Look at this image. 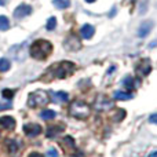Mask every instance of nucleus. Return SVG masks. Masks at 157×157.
<instances>
[{"label":"nucleus","instance_id":"5","mask_svg":"<svg viewBox=\"0 0 157 157\" xmlns=\"http://www.w3.org/2000/svg\"><path fill=\"white\" fill-rule=\"evenodd\" d=\"M94 108L97 110H109V109L113 108V101H110L106 95H102L99 94L97 98H95V102H94Z\"/></svg>","mask_w":157,"mask_h":157},{"label":"nucleus","instance_id":"8","mask_svg":"<svg viewBox=\"0 0 157 157\" xmlns=\"http://www.w3.org/2000/svg\"><path fill=\"white\" fill-rule=\"evenodd\" d=\"M150 71H152V65H150L149 59H142L141 62L138 63V66H136V73L142 77L147 76V75L150 73Z\"/></svg>","mask_w":157,"mask_h":157},{"label":"nucleus","instance_id":"24","mask_svg":"<svg viewBox=\"0 0 157 157\" xmlns=\"http://www.w3.org/2000/svg\"><path fill=\"white\" fill-rule=\"evenodd\" d=\"M63 144L68 145L69 149H73V147H75V141H73V138H72V136H65V138H63Z\"/></svg>","mask_w":157,"mask_h":157},{"label":"nucleus","instance_id":"18","mask_svg":"<svg viewBox=\"0 0 157 157\" xmlns=\"http://www.w3.org/2000/svg\"><path fill=\"white\" fill-rule=\"evenodd\" d=\"M55 112L54 110H50V109H44L43 112L40 113V117L43 120H52V119H55Z\"/></svg>","mask_w":157,"mask_h":157},{"label":"nucleus","instance_id":"13","mask_svg":"<svg viewBox=\"0 0 157 157\" xmlns=\"http://www.w3.org/2000/svg\"><path fill=\"white\" fill-rule=\"evenodd\" d=\"M62 131H63L62 125H51V127H48V130H47V136H48V138H55V136L59 132H62Z\"/></svg>","mask_w":157,"mask_h":157},{"label":"nucleus","instance_id":"23","mask_svg":"<svg viewBox=\"0 0 157 157\" xmlns=\"http://www.w3.org/2000/svg\"><path fill=\"white\" fill-rule=\"evenodd\" d=\"M55 28H57V18L55 17H50V19L47 21V29L54 30Z\"/></svg>","mask_w":157,"mask_h":157},{"label":"nucleus","instance_id":"19","mask_svg":"<svg viewBox=\"0 0 157 157\" xmlns=\"http://www.w3.org/2000/svg\"><path fill=\"white\" fill-rule=\"evenodd\" d=\"M10 28V21L7 17L0 15V30H7Z\"/></svg>","mask_w":157,"mask_h":157},{"label":"nucleus","instance_id":"14","mask_svg":"<svg viewBox=\"0 0 157 157\" xmlns=\"http://www.w3.org/2000/svg\"><path fill=\"white\" fill-rule=\"evenodd\" d=\"M7 146H8V153L11 156H17L19 152V142L17 141H7Z\"/></svg>","mask_w":157,"mask_h":157},{"label":"nucleus","instance_id":"26","mask_svg":"<svg viewBox=\"0 0 157 157\" xmlns=\"http://www.w3.org/2000/svg\"><path fill=\"white\" fill-rule=\"evenodd\" d=\"M3 97L10 99V98L14 97V91H13V90H3Z\"/></svg>","mask_w":157,"mask_h":157},{"label":"nucleus","instance_id":"15","mask_svg":"<svg viewBox=\"0 0 157 157\" xmlns=\"http://www.w3.org/2000/svg\"><path fill=\"white\" fill-rule=\"evenodd\" d=\"M52 99H54L55 102H66V101L69 99V95L66 94L65 91H59L52 95Z\"/></svg>","mask_w":157,"mask_h":157},{"label":"nucleus","instance_id":"30","mask_svg":"<svg viewBox=\"0 0 157 157\" xmlns=\"http://www.w3.org/2000/svg\"><path fill=\"white\" fill-rule=\"evenodd\" d=\"M147 157H157V150H155V152H152V153H150V155L147 156Z\"/></svg>","mask_w":157,"mask_h":157},{"label":"nucleus","instance_id":"1","mask_svg":"<svg viewBox=\"0 0 157 157\" xmlns=\"http://www.w3.org/2000/svg\"><path fill=\"white\" fill-rule=\"evenodd\" d=\"M52 51V44L47 40H36L35 43L30 46V55H32L35 59H39V61H43L51 54Z\"/></svg>","mask_w":157,"mask_h":157},{"label":"nucleus","instance_id":"31","mask_svg":"<svg viewBox=\"0 0 157 157\" xmlns=\"http://www.w3.org/2000/svg\"><path fill=\"white\" fill-rule=\"evenodd\" d=\"M6 4V0H0V6H4Z\"/></svg>","mask_w":157,"mask_h":157},{"label":"nucleus","instance_id":"11","mask_svg":"<svg viewBox=\"0 0 157 157\" xmlns=\"http://www.w3.org/2000/svg\"><path fill=\"white\" fill-rule=\"evenodd\" d=\"M0 125L7 128V130H14V127H15V119L11 116H3V117H0Z\"/></svg>","mask_w":157,"mask_h":157},{"label":"nucleus","instance_id":"25","mask_svg":"<svg viewBox=\"0 0 157 157\" xmlns=\"http://www.w3.org/2000/svg\"><path fill=\"white\" fill-rule=\"evenodd\" d=\"M59 155H58V150L57 149H54V147H51L50 150H47V153H46V157H58Z\"/></svg>","mask_w":157,"mask_h":157},{"label":"nucleus","instance_id":"4","mask_svg":"<svg viewBox=\"0 0 157 157\" xmlns=\"http://www.w3.org/2000/svg\"><path fill=\"white\" fill-rule=\"evenodd\" d=\"M75 71V65L69 61H62L61 63L55 65L52 68V72H54V76L58 78H65L68 77L69 75H72Z\"/></svg>","mask_w":157,"mask_h":157},{"label":"nucleus","instance_id":"33","mask_svg":"<svg viewBox=\"0 0 157 157\" xmlns=\"http://www.w3.org/2000/svg\"><path fill=\"white\" fill-rule=\"evenodd\" d=\"M72 157H83L81 155H75V156H72Z\"/></svg>","mask_w":157,"mask_h":157},{"label":"nucleus","instance_id":"9","mask_svg":"<svg viewBox=\"0 0 157 157\" xmlns=\"http://www.w3.org/2000/svg\"><path fill=\"white\" fill-rule=\"evenodd\" d=\"M24 132L28 136L33 138V136H37L41 132V127L39 124H25L24 125Z\"/></svg>","mask_w":157,"mask_h":157},{"label":"nucleus","instance_id":"27","mask_svg":"<svg viewBox=\"0 0 157 157\" xmlns=\"http://www.w3.org/2000/svg\"><path fill=\"white\" fill-rule=\"evenodd\" d=\"M149 123H152V124H157V113L152 114V116L149 117Z\"/></svg>","mask_w":157,"mask_h":157},{"label":"nucleus","instance_id":"16","mask_svg":"<svg viewBox=\"0 0 157 157\" xmlns=\"http://www.w3.org/2000/svg\"><path fill=\"white\" fill-rule=\"evenodd\" d=\"M52 4L59 10H65L71 6V0H52Z\"/></svg>","mask_w":157,"mask_h":157},{"label":"nucleus","instance_id":"12","mask_svg":"<svg viewBox=\"0 0 157 157\" xmlns=\"http://www.w3.org/2000/svg\"><path fill=\"white\" fill-rule=\"evenodd\" d=\"M80 33H81V37L83 39H91L95 33V29H94V26H91L90 24H86L81 26Z\"/></svg>","mask_w":157,"mask_h":157},{"label":"nucleus","instance_id":"10","mask_svg":"<svg viewBox=\"0 0 157 157\" xmlns=\"http://www.w3.org/2000/svg\"><path fill=\"white\" fill-rule=\"evenodd\" d=\"M153 28V21H144L141 24V26L138 28V36L139 37H146L150 33Z\"/></svg>","mask_w":157,"mask_h":157},{"label":"nucleus","instance_id":"28","mask_svg":"<svg viewBox=\"0 0 157 157\" xmlns=\"http://www.w3.org/2000/svg\"><path fill=\"white\" fill-rule=\"evenodd\" d=\"M11 108V105H2L0 103V110H4V109H10Z\"/></svg>","mask_w":157,"mask_h":157},{"label":"nucleus","instance_id":"20","mask_svg":"<svg viewBox=\"0 0 157 157\" xmlns=\"http://www.w3.org/2000/svg\"><path fill=\"white\" fill-rule=\"evenodd\" d=\"M10 66V61L6 59V58H0V72H7Z\"/></svg>","mask_w":157,"mask_h":157},{"label":"nucleus","instance_id":"6","mask_svg":"<svg viewBox=\"0 0 157 157\" xmlns=\"http://www.w3.org/2000/svg\"><path fill=\"white\" fill-rule=\"evenodd\" d=\"M63 46H65L66 51H78L81 47V41L76 35H69L66 37L65 43H63Z\"/></svg>","mask_w":157,"mask_h":157},{"label":"nucleus","instance_id":"3","mask_svg":"<svg viewBox=\"0 0 157 157\" xmlns=\"http://www.w3.org/2000/svg\"><path fill=\"white\" fill-rule=\"evenodd\" d=\"M50 101V97L46 91H35L32 94H29L28 97V105L30 108H37V106H44L47 105Z\"/></svg>","mask_w":157,"mask_h":157},{"label":"nucleus","instance_id":"17","mask_svg":"<svg viewBox=\"0 0 157 157\" xmlns=\"http://www.w3.org/2000/svg\"><path fill=\"white\" fill-rule=\"evenodd\" d=\"M113 98L117 101H127V99H131L132 95L131 94H127V92H123V91H116L113 94Z\"/></svg>","mask_w":157,"mask_h":157},{"label":"nucleus","instance_id":"32","mask_svg":"<svg viewBox=\"0 0 157 157\" xmlns=\"http://www.w3.org/2000/svg\"><path fill=\"white\" fill-rule=\"evenodd\" d=\"M87 3H94V2H97V0H86Z\"/></svg>","mask_w":157,"mask_h":157},{"label":"nucleus","instance_id":"7","mask_svg":"<svg viewBox=\"0 0 157 157\" xmlns=\"http://www.w3.org/2000/svg\"><path fill=\"white\" fill-rule=\"evenodd\" d=\"M30 13H32V7H30L29 4L22 3V4H19L18 7L14 10V17H15V18H18V19H21V18L28 17Z\"/></svg>","mask_w":157,"mask_h":157},{"label":"nucleus","instance_id":"2","mask_svg":"<svg viewBox=\"0 0 157 157\" xmlns=\"http://www.w3.org/2000/svg\"><path fill=\"white\" fill-rule=\"evenodd\" d=\"M69 113L73 117H76V119H87L90 116V113H91V109H90V106L86 102L77 99L71 105Z\"/></svg>","mask_w":157,"mask_h":157},{"label":"nucleus","instance_id":"21","mask_svg":"<svg viewBox=\"0 0 157 157\" xmlns=\"http://www.w3.org/2000/svg\"><path fill=\"white\" fill-rule=\"evenodd\" d=\"M124 116H125V110H124V109H117L116 113L113 114V120H114V121H121V120L124 119Z\"/></svg>","mask_w":157,"mask_h":157},{"label":"nucleus","instance_id":"22","mask_svg":"<svg viewBox=\"0 0 157 157\" xmlns=\"http://www.w3.org/2000/svg\"><path fill=\"white\" fill-rule=\"evenodd\" d=\"M123 84H124V87L127 90H132L134 87H135V84H134V78L131 77V76H127L123 80Z\"/></svg>","mask_w":157,"mask_h":157},{"label":"nucleus","instance_id":"29","mask_svg":"<svg viewBox=\"0 0 157 157\" xmlns=\"http://www.w3.org/2000/svg\"><path fill=\"white\" fill-rule=\"evenodd\" d=\"M28 157H43V156L39 155V153H36V152H33V153H30V155L28 156Z\"/></svg>","mask_w":157,"mask_h":157}]
</instances>
